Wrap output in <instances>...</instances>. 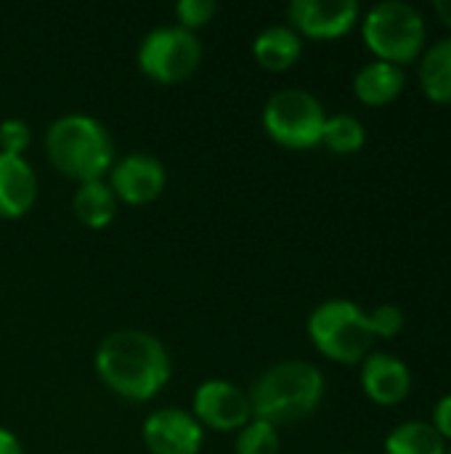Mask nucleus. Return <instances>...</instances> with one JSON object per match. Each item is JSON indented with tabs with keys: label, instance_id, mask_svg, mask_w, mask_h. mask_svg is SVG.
<instances>
[{
	"label": "nucleus",
	"instance_id": "nucleus-1",
	"mask_svg": "<svg viewBox=\"0 0 451 454\" xmlns=\"http://www.w3.org/2000/svg\"><path fill=\"white\" fill-rule=\"evenodd\" d=\"M101 383L122 399H154L170 380V354L165 343L146 330H114L96 351Z\"/></svg>",
	"mask_w": 451,
	"mask_h": 454
},
{
	"label": "nucleus",
	"instance_id": "nucleus-2",
	"mask_svg": "<svg viewBox=\"0 0 451 454\" xmlns=\"http://www.w3.org/2000/svg\"><path fill=\"white\" fill-rule=\"evenodd\" d=\"M45 154L51 165L77 181H101L114 165V141L104 122L90 114H61L45 130Z\"/></svg>",
	"mask_w": 451,
	"mask_h": 454
},
{
	"label": "nucleus",
	"instance_id": "nucleus-3",
	"mask_svg": "<svg viewBox=\"0 0 451 454\" xmlns=\"http://www.w3.org/2000/svg\"><path fill=\"white\" fill-rule=\"evenodd\" d=\"M253 418L287 426L308 418L324 399V375L316 364L290 359L268 367L250 388Z\"/></svg>",
	"mask_w": 451,
	"mask_h": 454
},
{
	"label": "nucleus",
	"instance_id": "nucleus-4",
	"mask_svg": "<svg viewBox=\"0 0 451 454\" xmlns=\"http://www.w3.org/2000/svg\"><path fill=\"white\" fill-rule=\"evenodd\" d=\"M362 35L367 48L377 61L388 64H412L425 48V19L423 13L404 0H385L367 11L362 21Z\"/></svg>",
	"mask_w": 451,
	"mask_h": 454
},
{
	"label": "nucleus",
	"instance_id": "nucleus-5",
	"mask_svg": "<svg viewBox=\"0 0 451 454\" xmlns=\"http://www.w3.org/2000/svg\"><path fill=\"white\" fill-rule=\"evenodd\" d=\"M308 335L316 351L340 364H359L369 356L372 327L367 311L351 301H324L308 317Z\"/></svg>",
	"mask_w": 451,
	"mask_h": 454
},
{
	"label": "nucleus",
	"instance_id": "nucleus-6",
	"mask_svg": "<svg viewBox=\"0 0 451 454\" xmlns=\"http://www.w3.org/2000/svg\"><path fill=\"white\" fill-rule=\"evenodd\" d=\"M324 122V104L303 88L276 90L263 106L266 133L287 149H311L322 144Z\"/></svg>",
	"mask_w": 451,
	"mask_h": 454
},
{
	"label": "nucleus",
	"instance_id": "nucleus-7",
	"mask_svg": "<svg viewBox=\"0 0 451 454\" xmlns=\"http://www.w3.org/2000/svg\"><path fill=\"white\" fill-rule=\"evenodd\" d=\"M199 64H202V43L197 32L181 24L154 27L152 32L144 35L138 45L141 72L159 85H175L191 77Z\"/></svg>",
	"mask_w": 451,
	"mask_h": 454
},
{
	"label": "nucleus",
	"instance_id": "nucleus-8",
	"mask_svg": "<svg viewBox=\"0 0 451 454\" xmlns=\"http://www.w3.org/2000/svg\"><path fill=\"white\" fill-rule=\"evenodd\" d=\"M194 410L191 415L199 420L202 428L213 431H239L253 420V407L247 391L237 388L229 380L213 378L199 383L194 391Z\"/></svg>",
	"mask_w": 451,
	"mask_h": 454
},
{
	"label": "nucleus",
	"instance_id": "nucleus-9",
	"mask_svg": "<svg viewBox=\"0 0 451 454\" xmlns=\"http://www.w3.org/2000/svg\"><path fill=\"white\" fill-rule=\"evenodd\" d=\"M290 27L303 37L335 40L348 35L359 21L356 0H292L287 8Z\"/></svg>",
	"mask_w": 451,
	"mask_h": 454
},
{
	"label": "nucleus",
	"instance_id": "nucleus-10",
	"mask_svg": "<svg viewBox=\"0 0 451 454\" xmlns=\"http://www.w3.org/2000/svg\"><path fill=\"white\" fill-rule=\"evenodd\" d=\"M141 436L152 454H199L205 428L191 412L165 407L144 420Z\"/></svg>",
	"mask_w": 451,
	"mask_h": 454
},
{
	"label": "nucleus",
	"instance_id": "nucleus-11",
	"mask_svg": "<svg viewBox=\"0 0 451 454\" xmlns=\"http://www.w3.org/2000/svg\"><path fill=\"white\" fill-rule=\"evenodd\" d=\"M106 176H109L106 184L112 186L117 202H128V205H146L157 200L167 184L165 165L144 152H133L122 157L120 162L112 165Z\"/></svg>",
	"mask_w": 451,
	"mask_h": 454
},
{
	"label": "nucleus",
	"instance_id": "nucleus-12",
	"mask_svg": "<svg viewBox=\"0 0 451 454\" xmlns=\"http://www.w3.org/2000/svg\"><path fill=\"white\" fill-rule=\"evenodd\" d=\"M362 388L375 404L396 407L412 391V372L399 356L375 351L362 362Z\"/></svg>",
	"mask_w": 451,
	"mask_h": 454
},
{
	"label": "nucleus",
	"instance_id": "nucleus-13",
	"mask_svg": "<svg viewBox=\"0 0 451 454\" xmlns=\"http://www.w3.org/2000/svg\"><path fill=\"white\" fill-rule=\"evenodd\" d=\"M37 200V176L24 157L0 152V218H21Z\"/></svg>",
	"mask_w": 451,
	"mask_h": 454
},
{
	"label": "nucleus",
	"instance_id": "nucleus-14",
	"mask_svg": "<svg viewBox=\"0 0 451 454\" xmlns=\"http://www.w3.org/2000/svg\"><path fill=\"white\" fill-rule=\"evenodd\" d=\"M407 85V74L401 67L388 61H369L354 77V93L367 106H385L401 96Z\"/></svg>",
	"mask_w": 451,
	"mask_h": 454
},
{
	"label": "nucleus",
	"instance_id": "nucleus-15",
	"mask_svg": "<svg viewBox=\"0 0 451 454\" xmlns=\"http://www.w3.org/2000/svg\"><path fill=\"white\" fill-rule=\"evenodd\" d=\"M253 53L258 64L268 72L290 69L303 53V37L290 24H271L253 40Z\"/></svg>",
	"mask_w": 451,
	"mask_h": 454
},
{
	"label": "nucleus",
	"instance_id": "nucleus-16",
	"mask_svg": "<svg viewBox=\"0 0 451 454\" xmlns=\"http://www.w3.org/2000/svg\"><path fill=\"white\" fill-rule=\"evenodd\" d=\"M72 213L77 215V221L82 226L104 229L117 215V197H114L112 186L104 178L101 181L77 184L74 197H72Z\"/></svg>",
	"mask_w": 451,
	"mask_h": 454
},
{
	"label": "nucleus",
	"instance_id": "nucleus-17",
	"mask_svg": "<svg viewBox=\"0 0 451 454\" xmlns=\"http://www.w3.org/2000/svg\"><path fill=\"white\" fill-rule=\"evenodd\" d=\"M420 85L433 104H451V37L433 43L423 53Z\"/></svg>",
	"mask_w": 451,
	"mask_h": 454
},
{
	"label": "nucleus",
	"instance_id": "nucleus-18",
	"mask_svg": "<svg viewBox=\"0 0 451 454\" xmlns=\"http://www.w3.org/2000/svg\"><path fill=\"white\" fill-rule=\"evenodd\" d=\"M385 454H447V442L431 423L407 420L388 434Z\"/></svg>",
	"mask_w": 451,
	"mask_h": 454
},
{
	"label": "nucleus",
	"instance_id": "nucleus-19",
	"mask_svg": "<svg viewBox=\"0 0 451 454\" xmlns=\"http://www.w3.org/2000/svg\"><path fill=\"white\" fill-rule=\"evenodd\" d=\"M322 144L335 154H356L367 144V130L354 114H332L324 122Z\"/></svg>",
	"mask_w": 451,
	"mask_h": 454
},
{
	"label": "nucleus",
	"instance_id": "nucleus-20",
	"mask_svg": "<svg viewBox=\"0 0 451 454\" xmlns=\"http://www.w3.org/2000/svg\"><path fill=\"white\" fill-rule=\"evenodd\" d=\"M237 454H279L276 426L253 418L245 428L237 431Z\"/></svg>",
	"mask_w": 451,
	"mask_h": 454
},
{
	"label": "nucleus",
	"instance_id": "nucleus-21",
	"mask_svg": "<svg viewBox=\"0 0 451 454\" xmlns=\"http://www.w3.org/2000/svg\"><path fill=\"white\" fill-rule=\"evenodd\" d=\"M32 144V128L27 120L19 117H8L0 122V152L3 154H16L24 157V152Z\"/></svg>",
	"mask_w": 451,
	"mask_h": 454
},
{
	"label": "nucleus",
	"instance_id": "nucleus-22",
	"mask_svg": "<svg viewBox=\"0 0 451 454\" xmlns=\"http://www.w3.org/2000/svg\"><path fill=\"white\" fill-rule=\"evenodd\" d=\"M218 11V3L215 0H178L175 3V13L181 19V27L186 29H199L205 27Z\"/></svg>",
	"mask_w": 451,
	"mask_h": 454
},
{
	"label": "nucleus",
	"instance_id": "nucleus-23",
	"mask_svg": "<svg viewBox=\"0 0 451 454\" xmlns=\"http://www.w3.org/2000/svg\"><path fill=\"white\" fill-rule=\"evenodd\" d=\"M367 317H369L372 335H377V338H396L404 330V311L393 303H383Z\"/></svg>",
	"mask_w": 451,
	"mask_h": 454
},
{
	"label": "nucleus",
	"instance_id": "nucleus-24",
	"mask_svg": "<svg viewBox=\"0 0 451 454\" xmlns=\"http://www.w3.org/2000/svg\"><path fill=\"white\" fill-rule=\"evenodd\" d=\"M436 431H439V436L447 442H451V394L449 396H444L439 404H436V410H433V423H431Z\"/></svg>",
	"mask_w": 451,
	"mask_h": 454
},
{
	"label": "nucleus",
	"instance_id": "nucleus-25",
	"mask_svg": "<svg viewBox=\"0 0 451 454\" xmlns=\"http://www.w3.org/2000/svg\"><path fill=\"white\" fill-rule=\"evenodd\" d=\"M0 454H24L19 439L11 431H5V428H0Z\"/></svg>",
	"mask_w": 451,
	"mask_h": 454
},
{
	"label": "nucleus",
	"instance_id": "nucleus-26",
	"mask_svg": "<svg viewBox=\"0 0 451 454\" xmlns=\"http://www.w3.org/2000/svg\"><path fill=\"white\" fill-rule=\"evenodd\" d=\"M433 8H436V13H439V19L447 24L451 29V0H436L433 3Z\"/></svg>",
	"mask_w": 451,
	"mask_h": 454
},
{
	"label": "nucleus",
	"instance_id": "nucleus-27",
	"mask_svg": "<svg viewBox=\"0 0 451 454\" xmlns=\"http://www.w3.org/2000/svg\"><path fill=\"white\" fill-rule=\"evenodd\" d=\"M447 454H451V450H449V452H447Z\"/></svg>",
	"mask_w": 451,
	"mask_h": 454
}]
</instances>
